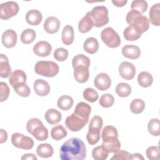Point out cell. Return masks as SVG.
<instances>
[{"label": "cell", "instance_id": "cell-1", "mask_svg": "<svg viewBox=\"0 0 160 160\" xmlns=\"http://www.w3.org/2000/svg\"><path fill=\"white\" fill-rule=\"evenodd\" d=\"M59 153L61 160H83L86 156V148L81 139L72 138L62 144Z\"/></svg>", "mask_w": 160, "mask_h": 160}, {"label": "cell", "instance_id": "cell-2", "mask_svg": "<svg viewBox=\"0 0 160 160\" xmlns=\"http://www.w3.org/2000/svg\"><path fill=\"white\" fill-rule=\"evenodd\" d=\"M26 129L28 132L38 141H43L48 138V129L38 118L30 119L26 124Z\"/></svg>", "mask_w": 160, "mask_h": 160}, {"label": "cell", "instance_id": "cell-3", "mask_svg": "<svg viewBox=\"0 0 160 160\" xmlns=\"http://www.w3.org/2000/svg\"><path fill=\"white\" fill-rule=\"evenodd\" d=\"M126 20L129 26L138 28L142 33L147 31L149 28L148 18L134 10H131L128 12Z\"/></svg>", "mask_w": 160, "mask_h": 160}, {"label": "cell", "instance_id": "cell-4", "mask_svg": "<svg viewBox=\"0 0 160 160\" xmlns=\"http://www.w3.org/2000/svg\"><path fill=\"white\" fill-rule=\"evenodd\" d=\"M37 74L46 78H52L57 75L59 69L57 63L49 61H38L34 67Z\"/></svg>", "mask_w": 160, "mask_h": 160}, {"label": "cell", "instance_id": "cell-5", "mask_svg": "<svg viewBox=\"0 0 160 160\" xmlns=\"http://www.w3.org/2000/svg\"><path fill=\"white\" fill-rule=\"evenodd\" d=\"M89 15L92 20L93 26L100 28L107 24L109 22L108 9L104 6H98L92 8Z\"/></svg>", "mask_w": 160, "mask_h": 160}, {"label": "cell", "instance_id": "cell-6", "mask_svg": "<svg viewBox=\"0 0 160 160\" xmlns=\"http://www.w3.org/2000/svg\"><path fill=\"white\" fill-rule=\"evenodd\" d=\"M101 39L109 48H115L121 44V39L119 34L111 27L104 29L101 33Z\"/></svg>", "mask_w": 160, "mask_h": 160}, {"label": "cell", "instance_id": "cell-7", "mask_svg": "<svg viewBox=\"0 0 160 160\" xmlns=\"http://www.w3.org/2000/svg\"><path fill=\"white\" fill-rule=\"evenodd\" d=\"M89 118H83L73 112L65 120L66 127L71 131L77 132L83 128L88 123Z\"/></svg>", "mask_w": 160, "mask_h": 160}, {"label": "cell", "instance_id": "cell-8", "mask_svg": "<svg viewBox=\"0 0 160 160\" xmlns=\"http://www.w3.org/2000/svg\"><path fill=\"white\" fill-rule=\"evenodd\" d=\"M11 142L14 146L25 150L32 149L34 144L32 138L19 132L12 134Z\"/></svg>", "mask_w": 160, "mask_h": 160}, {"label": "cell", "instance_id": "cell-9", "mask_svg": "<svg viewBox=\"0 0 160 160\" xmlns=\"http://www.w3.org/2000/svg\"><path fill=\"white\" fill-rule=\"evenodd\" d=\"M19 5L14 1H8L0 5V18L7 20L16 16L19 12Z\"/></svg>", "mask_w": 160, "mask_h": 160}, {"label": "cell", "instance_id": "cell-10", "mask_svg": "<svg viewBox=\"0 0 160 160\" xmlns=\"http://www.w3.org/2000/svg\"><path fill=\"white\" fill-rule=\"evenodd\" d=\"M119 74L121 78L126 80H131L134 78L136 74L135 66L131 62L124 61L119 66Z\"/></svg>", "mask_w": 160, "mask_h": 160}, {"label": "cell", "instance_id": "cell-11", "mask_svg": "<svg viewBox=\"0 0 160 160\" xmlns=\"http://www.w3.org/2000/svg\"><path fill=\"white\" fill-rule=\"evenodd\" d=\"M95 87L100 91H105L109 89L111 84V80L109 75L104 72L98 74L94 80Z\"/></svg>", "mask_w": 160, "mask_h": 160}, {"label": "cell", "instance_id": "cell-12", "mask_svg": "<svg viewBox=\"0 0 160 160\" xmlns=\"http://www.w3.org/2000/svg\"><path fill=\"white\" fill-rule=\"evenodd\" d=\"M52 51L51 45L47 41H41L38 42L33 47L34 53L41 57L48 56Z\"/></svg>", "mask_w": 160, "mask_h": 160}, {"label": "cell", "instance_id": "cell-13", "mask_svg": "<svg viewBox=\"0 0 160 160\" xmlns=\"http://www.w3.org/2000/svg\"><path fill=\"white\" fill-rule=\"evenodd\" d=\"M2 43L7 48L15 46L17 42V34L12 29H7L2 34Z\"/></svg>", "mask_w": 160, "mask_h": 160}, {"label": "cell", "instance_id": "cell-14", "mask_svg": "<svg viewBox=\"0 0 160 160\" xmlns=\"http://www.w3.org/2000/svg\"><path fill=\"white\" fill-rule=\"evenodd\" d=\"M33 88L36 94L39 96H47L51 89L49 83L42 79H38L34 81Z\"/></svg>", "mask_w": 160, "mask_h": 160}, {"label": "cell", "instance_id": "cell-15", "mask_svg": "<svg viewBox=\"0 0 160 160\" xmlns=\"http://www.w3.org/2000/svg\"><path fill=\"white\" fill-rule=\"evenodd\" d=\"M59 20L54 16L48 17L44 22V29L49 34H54L57 32L60 28Z\"/></svg>", "mask_w": 160, "mask_h": 160}, {"label": "cell", "instance_id": "cell-16", "mask_svg": "<svg viewBox=\"0 0 160 160\" xmlns=\"http://www.w3.org/2000/svg\"><path fill=\"white\" fill-rule=\"evenodd\" d=\"M102 146L104 149L109 152H116L120 150L121 143L118 138L111 137L102 139Z\"/></svg>", "mask_w": 160, "mask_h": 160}, {"label": "cell", "instance_id": "cell-17", "mask_svg": "<svg viewBox=\"0 0 160 160\" xmlns=\"http://www.w3.org/2000/svg\"><path fill=\"white\" fill-rule=\"evenodd\" d=\"M74 78L80 83L86 82L89 78V68L84 66H79L74 68Z\"/></svg>", "mask_w": 160, "mask_h": 160}, {"label": "cell", "instance_id": "cell-18", "mask_svg": "<svg viewBox=\"0 0 160 160\" xmlns=\"http://www.w3.org/2000/svg\"><path fill=\"white\" fill-rule=\"evenodd\" d=\"M122 55L131 59H136L140 57L141 50L139 48L135 45H126L122 48Z\"/></svg>", "mask_w": 160, "mask_h": 160}, {"label": "cell", "instance_id": "cell-19", "mask_svg": "<svg viewBox=\"0 0 160 160\" xmlns=\"http://www.w3.org/2000/svg\"><path fill=\"white\" fill-rule=\"evenodd\" d=\"M42 19L41 12L37 9H31L26 14V20L28 24L31 26L39 25Z\"/></svg>", "mask_w": 160, "mask_h": 160}, {"label": "cell", "instance_id": "cell-20", "mask_svg": "<svg viewBox=\"0 0 160 160\" xmlns=\"http://www.w3.org/2000/svg\"><path fill=\"white\" fill-rule=\"evenodd\" d=\"M141 31L138 28L129 26H128L123 32L124 38L128 41H134L139 39L142 35Z\"/></svg>", "mask_w": 160, "mask_h": 160}, {"label": "cell", "instance_id": "cell-21", "mask_svg": "<svg viewBox=\"0 0 160 160\" xmlns=\"http://www.w3.org/2000/svg\"><path fill=\"white\" fill-rule=\"evenodd\" d=\"M26 81V74L22 70L17 69L13 71L10 75L9 82L13 87L16 84L24 83Z\"/></svg>", "mask_w": 160, "mask_h": 160}, {"label": "cell", "instance_id": "cell-22", "mask_svg": "<svg viewBox=\"0 0 160 160\" xmlns=\"http://www.w3.org/2000/svg\"><path fill=\"white\" fill-rule=\"evenodd\" d=\"M93 26L92 20L89 15V12L80 20L78 24V29L81 33H86L89 32Z\"/></svg>", "mask_w": 160, "mask_h": 160}, {"label": "cell", "instance_id": "cell-23", "mask_svg": "<svg viewBox=\"0 0 160 160\" xmlns=\"http://www.w3.org/2000/svg\"><path fill=\"white\" fill-rule=\"evenodd\" d=\"M61 39L63 44L66 46H69L73 42L74 39V29L71 26L66 25L64 26L62 31Z\"/></svg>", "mask_w": 160, "mask_h": 160}, {"label": "cell", "instance_id": "cell-24", "mask_svg": "<svg viewBox=\"0 0 160 160\" xmlns=\"http://www.w3.org/2000/svg\"><path fill=\"white\" fill-rule=\"evenodd\" d=\"M11 68L9 65L8 59L3 54L0 55V76L1 78H6L11 74Z\"/></svg>", "mask_w": 160, "mask_h": 160}, {"label": "cell", "instance_id": "cell-25", "mask_svg": "<svg viewBox=\"0 0 160 160\" xmlns=\"http://www.w3.org/2000/svg\"><path fill=\"white\" fill-rule=\"evenodd\" d=\"M150 22L154 26L160 25V4L156 3L152 6L149 12Z\"/></svg>", "mask_w": 160, "mask_h": 160}, {"label": "cell", "instance_id": "cell-26", "mask_svg": "<svg viewBox=\"0 0 160 160\" xmlns=\"http://www.w3.org/2000/svg\"><path fill=\"white\" fill-rule=\"evenodd\" d=\"M83 49L90 54H95L99 49V42L94 38H88L85 40L83 44Z\"/></svg>", "mask_w": 160, "mask_h": 160}, {"label": "cell", "instance_id": "cell-27", "mask_svg": "<svg viewBox=\"0 0 160 160\" xmlns=\"http://www.w3.org/2000/svg\"><path fill=\"white\" fill-rule=\"evenodd\" d=\"M45 119L46 121L52 125L59 122L62 118L61 113L55 109H49L45 113Z\"/></svg>", "mask_w": 160, "mask_h": 160}, {"label": "cell", "instance_id": "cell-28", "mask_svg": "<svg viewBox=\"0 0 160 160\" xmlns=\"http://www.w3.org/2000/svg\"><path fill=\"white\" fill-rule=\"evenodd\" d=\"M38 156L43 158H50L54 153L52 146L48 143H42L39 144L36 149Z\"/></svg>", "mask_w": 160, "mask_h": 160}, {"label": "cell", "instance_id": "cell-29", "mask_svg": "<svg viewBox=\"0 0 160 160\" xmlns=\"http://www.w3.org/2000/svg\"><path fill=\"white\" fill-rule=\"evenodd\" d=\"M91 112V106L84 102H80L76 105L74 112L83 118H89Z\"/></svg>", "mask_w": 160, "mask_h": 160}, {"label": "cell", "instance_id": "cell-30", "mask_svg": "<svg viewBox=\"0 0 160 160\" xmlns=\"http://www.w3.org/2000/svg\"><path fill=\"white\" fill-rule=\"evenodd\" d=\"M153 82L152 75L147 71H142L138 76V82L143 88L149 87Z\"/></svg>", "mask_w": 160, "mask_h": 160}, {"label": "cell", "instance_id": "cell-31", "mask_svg": "<svg viewBox=\"0 0 160 160\" xmlns=\"http://www.w3.org/2000/svg\"><path fill=\"white\" fill-rule=\"evenodd\" d=\"M73 99L68 95H64L59 98L57 105L58 107L63 111H68L70 109L73 105Z\"/></svg>", "mask_w": 160, "mask_h": 160}, {"label": "cell", "instance_id": "cell-32", "mask_svg": "<svg viewBox=\"0 0 160 160\" xmlns=\"http://www.w3.org/2000/svg\"><path fill=\"white\" fill-rule=\"evenodd\" d=\"M36 37V34L32 29H26L21 34V41L23 44H28L32 43Z\"/></svg>", "mask_w": 160, "mask_h": 160}, {"label": "cell", "instance_id": "cell-33", "mask_svg": "<svg viewBox=\"0 0 160 160\" xmlns=\"http://www.w3.org/2000/svg\"><path fill=\"white\" fill-rule=\"evenodd\" d=\"M67 131L62 125L54 126L51 131V138L56 141H59L65 138L67 136Z\"/></svg>", "mask_w": 160, "mask_h": 160}, {"label": "cell", "instance_id": "cell-34", "mask_svg": "<svg viewBox=\"0 0 160 160\" xmlns=\"http://www.w3.org/2000/svg\"><path fill=\"white\" fill-rule=\"evenodd\" d=\"M72 65L73 68L79 66H84L89 68L90 66V59L88 56L84 54H78L73 58Z\"/></svg>", "mask_w": 160, "mask_h": 160}, {"label": "cell", "instance_id": "cell-35", "mask_svg": "<svg viewBox=\"0 0 160 160\" xmlns=\"http://www.w3.org/2000/svg\"><path fill=\"white\" fill-rule=\"evenodd\" d=\"M115 91L116 94L120 97H128L131 92V87L127 83L120 82L116 86Z\"/></svg>", "mask_w": 160, "mask_h": 160}, {"label": "cell", "instance_id": "cell-36", "mask_svg": "<svg viewBox=\"0 0 160 160\" xmlns=\"http://www.w3.org/2000/svg\"><path fill=\"white\" fill-rule=\"evenodd\" d=\"M148 129L149 132L154 136H158L160 134V122L159 119L154 118L151 119L148 124Z\"/></svg>", "mask_w": 160, "mask_h": 160}, {"label": "cell", "instance_id": "cell-37", "mask_svg": "<svg viewBox=\"0 0 160 160\" xmlns=\"http://www.w3.org/2000/svg\"><path fill=\"white\" fill-rule=\"evenodd\" d=\"M145 108V103L141 99H134L130 104V110L134 114H140Z\"/></svg>", "mask_w": 160, "mask_h": 160}, {"label": "cell", "instance_id": "cell-38", "mask_svg": "<svg viewBox=\"0 0 160 160\" xmlns=\"http://www.w3.org/2000/svg\"><path fill=\"white\" fill-rule=\"evenodd\" d=\"M92 156L95 160H104L108 156V152L102 146H99L92 149Z\"/></svg>", "mask_w": 160, "mask_h": 160}, {"label": "cell", "instance_id": "cell-39", "mask_svg": "<svg viewBox=\"0 0 160 160\" xmlns=\"http://www.w3.org/2000/svg\"><path fill=\"white\" fill-rule=\"evenodd\" d=\"M148 2L144 0L133 1L131 5V10L136 11L141 14L145 12L148 9Z\"/></svg>", "mask_w": 160, "mask_h": 160}, {"label": "cell", "instance_id": "cell-40", "mask_svg": "<svg viewBox=\"0 0 160 160\" xmlns=\"http://www.w3.org/2000/svg\"><path fill=\"white\" fill-rule=\"evenodd\" d=\"M12 88H14V91L21 97L26 98L29 96L30 94V89L29 86L26 84V82L16 84Z\"/></svg>", "mask_w": 160, "mask_h": 160}, {"label": "cell", "instance_id": "cell-41", "mask_svg": "<svg viewBox=\"0 0 160 160\" xmlns=\"http://www.w3.org/2000/svg\"><path fill=\"white\" fill-rule=\"evenodd\" d=\"M83 97L87 101L90 102H94L98 100L99 96L98 92L94 89L88 88L84 90Z\"/></svg>", "mask_w": 160, "mask_h": 160}, {"label": "cell", "instance_id": "cell-42", "mask_svg": "<svg viewBox=\"0 0 160 160\" xmlns=\"http://www.w3.org/2000/svg\"><path fill=\"white\" fill-rule=\"evenodd\" d=\"M103 124V121L101 117L94 116L91 120L89 125V130H94L100 131Z\"/></svg>", "mask_w": 160, "mask_h": 160}, {"label": "cell", "instance_id": "cell-43", "mask_svg": "<svg viewBox=\"0 0 160 160\" xmlns=\"http://www.w3.org/2000/svg\"><path fill=\"white\" fill-rule=\"evenodd\" d=\"M101 135H102V139L111 138V137H115V138L118 137V133L116 128L110 125L106 126L103 128Z\"/></svg>", "mask_w": 160, "mask_h": 160}, {"label": "cell", "instance_id": "cell-44", "mask_svg": "<svg viewBox=\"0 0 160 160\" xmlns=\"http://www.w3.org/2000/svg\"><path fill=\"white\" fill-rule=\"evenodd\" d=\"M114 102V98L111 94H102L99 99V104L103 108H109L112 106Z\"/></svg>", "mask_w": 160, "mask_h": 160}, {"label": "cell", "instance_id": "cell-45", "mask_svg": "<svg viewBox=\"0 0 160 160\" xmlns=\"http://www.w3.org/2000/svg\"><path fill=\"white\" fill-rule=\"evenodd\" d=\"M86 139L90 145H94L100 139V131L89 130L86 135Z\"/></svg>", "mask_w": 160, "mask_h": 160}, {"label": "cell", "instance_id": "cell-46", "mask_svg": "<svg viewBox=\"0 0 160 160\" xmlns=\"http://www.w3.org/2000/svg\"><path fill=\"white\" fill-rule=\"evenodd\" d=\"M146 154L148 158L150 160L159 159L160 158L159 147V146H150L146 149Z\"/></svg>", "mask_w": 160, "mask_h": 160}, {"label": "cell", "instance_id": "cell-47", "mask_svg": "<svg viewBox=\"0 0 160 160\" xmlns=\"http://www.w3.org/2000/svg\"><path fill=\"white\" fill-rule=\"evenodd\" d=\"M54 58L58 61H64L68 57V51L64 48H59L54 52Z\"/></svg>", "mask_w": 160, "mask_h": 160}, {"label": "cell", "instance_id": "cell-48", "mask_svg": "<svg viewBox=\"0 0 160 160\" xmlns=\"http://www.w3.org/2000/svg\"><path fill=\"white\" fill-rule=\"evenodd\" d=\"M0 93H1V97H0V101L4 102L9 97V88L8 86V84L6 82H0Z\"/></svg>", "mask_w": 160, "mask_h": 160}, {"label": "cell", "instance_id": "cell-49", "mask_svg": "<svg viewBox=\"0 0 160 160\" xmlns=\"http://www.w3.org/2000/svg\"><path fill=\"white\" fill-rule=\"evenodd\" d=\"M131 154L125 151L119 150L118 151L114 152L113 156L111 158V159H130Z\"/></svg>", "mask_w": 160, "mask_h": 160}, {"label": "cell", "instance_id": "cell-50", "mask_svg": "<svg viewBox=\"0 0 160 160\" xmlns=\"http://www.w3.org/2000/svg\"><path fill=\"white\" fill-rule=\"evenodd\" d=\"M0 142L3 143L7 141L8 139V134L6 131L1 129V133H0Z\"/></svg>", "mask_w": 160, "mask_h": 160}, {"label": "cell", "instance_id": "cell-51", "mask_svg": "<svg viewBox=\"0 0 160 160\" xmlns=\"http://www.w3.org/2000/svg\"><path fill=\"white\" fill-rule=\"evenodd\" d=\"M127 1L126 0H112V4L117 6V7H122L124 6H125V4L127 3Z\"/></svg>", "mask_w": 160, "mask_h": 160}, {"label": "cell", "instance_id": "cell-52", "mask_svg": "<svg viewBox=\"0 0 160 160\" xmlns=\"http://www.w3.org/2000/svg\"><path fill=\"white\" fill-rule=\"evenodd\" d=\"M21 159H34L37 160V157L33 154H26L21 157Z\"/></svg>", "mask_w": 160, "mask_h": 160}, {"label": "cell", "instance_id": "cell-53", "mask_svg": "<svg viewBox=\"0 0 160 160\" xmlns=\"http://www.w3.org/2000/svg\"><path fill=\"white\" fill-rule=\"evenodd\" d=\"M130 159H144L143 156L139 154V153H134L132 154H131Z\"/></svg>", "mask_w": 160, "mask_h": 160}]
</instances>
